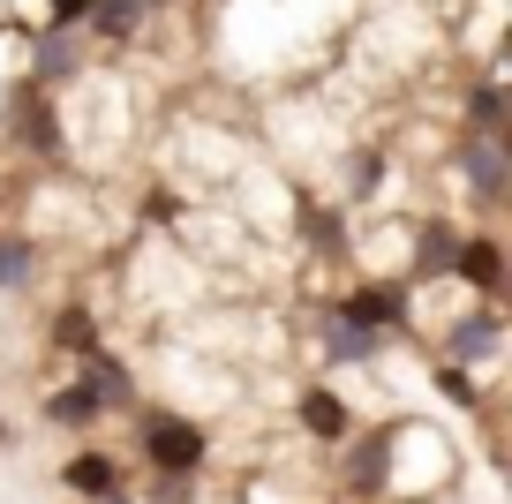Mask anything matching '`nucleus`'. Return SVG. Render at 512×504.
I'll return each mask as SVG.
<instances>
[{
  "label": "nucleus",
  "instance_id": "nucleus-1",
  "mask_svg": "<svg viewBox=\"0 0 512 504\" xmlns=\"http://www.w3.org/2000/svg\"><path fill=\"white\" fill-rule=\"evenodd\" d=\"M339 489L362 504H445V489H460V444L437 422H384L369 437L339 444Z\"/></svg>",
  "mask_w": 512,
  "mask_h": 504
},
{
  "label": "nucleus",
  "instance_id": "nucleus-2",
  "mask_svg": "<svg viewBox=\"0 0 512 504\" xmlns=\"http://www.w3.org/2000/svg\"><path fill=\"white\" fill-rule=\"evenodd\" d=\"M136 459L151 482H204L211 467V429L181 407H144L136 414Z\"/></svg>",
  "mask_w": 512,
  "mask_h": 504
},
{
  "label": "nucleus",
  "instance_id": "nucleus-3",
  "mask_svg": "<svg viewBox=\"0 0 512 504\" xmlns=\"http://www.w3.org/2000/svg\"><path fill=\"white\" fill-rule=\"evenodd\" d=\"M430 339H437V354H445L452 369H497V362H505V316H497V301L452 309Z\"/></svg>",
  "mask_w": 512,
  "mask_h": 504
},
{
  "label": "nucleus",
  "instance_id": "nucleus-4",
  "mask_svg": "<svg viewBox=\"0 0 512 504\" xmlns=\"http://www.w3.org/2000/svg\"><path fill=\"white\" fill-rule=\"evenodd\" d=\"M294 422H302V437L317 444V452H339V444L354 437V407L332 384H302V392H294Z\"/></svg>",
  "mask_w": 512,
  "mask_h": 504
},
{
  "label": "nucleus",
  "instance_id": "nucleus-5",
  "mask_svg": "<svg viewBox=\"0 0 512 504\" xmlns=\"http://www.w3.org/2000/svg\"><path fill=\"white\" fill-rule=\"evenodd\" d=\"M452 166H460V181L475 189L482 211L505 204V181H512V174H505V143H497V136H467L460 151H452Z\"/></svg>",
  "mask_w": 512,
  "mask_h": 504
},
{
  "label": "nucleus",
  "instance_id": "nucleus-6",
  "mask_svg": "<svg viewBox=\"0 0 512 504\" xmlns=\"http://www.w3.org/2000/svg\"><path fill=\"white\" fill-rule=\"evenodd\" d=\"M452 286H467L475 301H497L505 294V249H497L490 234H460V249H452Z\"/></svg>",
  "mask_w": 512,
  "mask_h": 504
},
{
  "label": "nucleus",
  "instance_id": "nucleus-7",
  "mask_svg": "<svg viewBox=\"0 0 512 504\" xmlns=\"http://www.w3.org/2000/svg\"><path fill=\"white\" fill-rule=\"evenodd\" d=\"M106 414H113V407H106V392H98L83 369H76L68 384H53V392H46V422H53V429H98Z\"/></svg>",
  "mask_w": 512,
  "mask_h": 504
},
{
  "label": "nucleus",
  "instance_id": "nucleus-8",
  "mask_svg": "<svg viewBox=\"0 0 512 504\" xmlns=\"http://www.w3.org/2000/svg\"><path fill=\"white\" fill-rule=\"evenodd\" d=\"M76 68H83V38L76 31H31V76H23V83L53 91V83H68Z\"/></svg>",
  "mask_w": 512,
  "mask_h": 504
},
{
  "label": "nucleus",
  "instance_id": "nucleus-9",
  "mask_svg": "<svg viewBox=\"0 0 512 504\" xmlns=\"http://www.w3.org/2000/svg\"><path fill=\"white\" fill-rule=\"evenodd\" d=\"M61 482L76 489V497H113V489H121V459L113 452H98V444H83V452H68V467H61Z\"/></svg>",
  "mask_w": 512,
  "mask_h": 504
},
{
  "label": "nucleus",
  "instance_id": "nucleus-10",
  "mask_svg": "<svg viewBox=\"0 0 512 504\" xmlns=\"http://www.w3.org/2000/svg\"><path fill=\"white\" fill-rule=\"evenodd\" d=\"M38 264H46V249L31 234H0V294H31Z\"/></svg>",
  "mask_w": 512,
  "mask_h": 504
},
{
  "label": "nucleus",
  "instance_id": "nucleus-11",
  "mask_svg": "<svg viewBox=\"0 0 512 504\" xmlns=\"http://www.w3.org/2000/svg\"><path fill=\"white\" fill-rule=\"evenodd\" d=\"M467 128H475V136H505V83L497 76L467 83Z\"/></svg>",
  "mask_w": 512,
  "mask_h": 504
},
{
  "label": "nucleus",
  "instance_id": "nucleus-12",
  "mask_svg": "<svg viewBox=\"0 0 512 504\" xmlns=\"http://www.w3.org/2000/svg\"><path fill=\"white\" fill-rule=\"evenodd\" d=\"M98 504H136V497H128V489H113V497H98Z\"/></svg>",
  "mask_w": 512,
  "mask_h": 504
}]
</instances>
